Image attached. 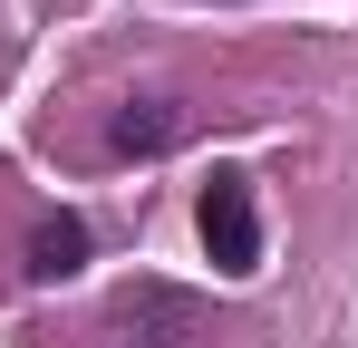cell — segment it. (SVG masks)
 <instances>
[{
  "label": "cell",
  "mask_w": 358,
  "mask_h": 348,
  "mask_svg": "<svg viewBox=\"0 0 358 348\" xmlns=\"http://www.w3.org/2000/svg\"><path fill=\"white\" fill-rule=\"evenodd\" d=\"M117 339L126 348H194L203 339V300L175 281H126L117 290Z\"/></svg>",
  "instance_id": "cell-1"
},
{
  "label": "cell",
  "mask_w": 358,
  "mask_h": 348,
  "mask_svg": "<svg viewBox=\"0 0 358 348\" xmlns=\"http://www.w3.org/2000/svg\"><path fill=\"white\" fill-rule=\"evenodd\" d=\"M203 252H213V271H252L262 261V213H252V174H213L203 184Z\"/></svg>",
  "instance_id": "cell-2"
},
{
  "label": "cell",
  "mask_w": 358,
  "mask_h": 348,
  "mask_svg": "<svg viewBox=\"0 0 358 348\" xmlns=\"http://www.w3.org/2000/svg\"><path fill=\"white\" fill-rule=\"evenodd\" d=\"M87 271V223L78 213H49V223L29 232V281H78Z\"/></svg>",
  "instance_id": "cell-3"
},
{
  "label": "cell",
  "mask_w": 358,
  "mask_h": 348,
  "mask_svg": "<svg viewBox=\"0 0 358 348\" xmlns=\"http://www.w3.org/2000/svg\"><path fill=\"white\" fill-rule=\"evenodd\" d=\"M175 126L184 116L165 107V97H145V107H126L117 126H107V145H117V155H155V145H175Z\"/></svg>",
  "instance_id": "cell-4"
}]
</instances>
